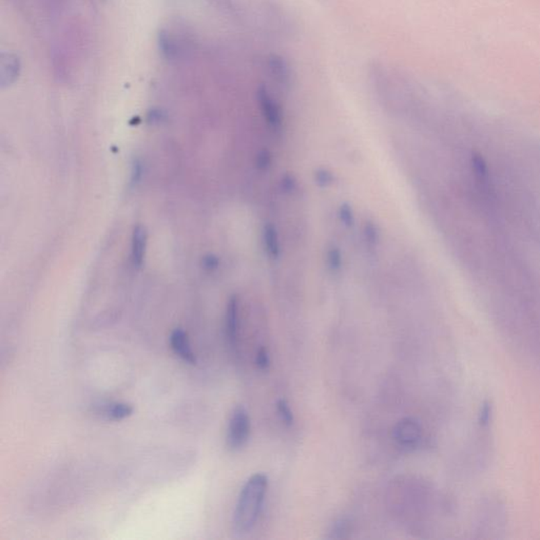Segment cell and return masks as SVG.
I'll use <instances>...</instances> for the list:
<instances>
[{
    "label": "cell",
    "instance_id": "1",
    "mask_svg": "<svg viewBox=\"0 0 540 540\" xmlns=\"http://www.w3.org/2000/svg\"><path fill=\"white\" fill-rule=\"evenodd\" d=\"M268 488V478L264 474L251 476L241 490L238 503L233 514V531L238 535H244L253 529Z\"/></svg>",
    "mask_w": 540,
    "mask_h": 540
},
{
    "label": "cell",
    "instance_id": "2",
    "mask_svg": "<svg viewBox=\"0 0 540 540\" xmlns=\"http://www.w3.org/2000/svg\"><path fill=\"white\" fill-rule=\"evenodd\" d=\"M251 429V417L246 408L242 405L235 406L227 427V447L232 451L242 449L248 441Z\"/></svg>",
    "mask_w": 540,
    "mask_h": 540
},
{
    "label": "cell",
    "instance_id": "3",
    "mask_svg": "<svg viewBox=\"0 0 540 540\" xmlns=\"http://www.w3.org/2000/svg\"><path fill=\"white\" fill-rule=\"evenodd\" d=\"M394 438L400 447L408 450L414 449L420 443L422 429L414 419H402L395 427Z\"/></svg>",
    "mask_w": 540,
    "mask_h": 540
},
{
    "label": "cell",
    "instance_id": "4",
    "mask_svg": "<svg viewBox=\"0 0 540 540\" xmlns=\"http://www.w3.org/2000/svg\"><path fill=\"white\" fill-rule=\"evenodd\" d=\"M257 98L260 109H261L262 114H263L267 124L271 128L279 129L282 125L281 110L270 93L267 84L264 83L259 88L257 92Z\"/></svg>",
    "mask_w": 540,
    "mask_h": 540
},
{
    "label": "cell",
    "instance_id": "5",
    "mask_svg": "<svg viewBox=\"0 0 540 540\" xmlns=\"http://www.w3.org/2000/svg\"><path fill=\"white\" fill-rule=\"evenodd\" d=\"M132 405L127 402H102L94 404L91 408V413L98 418L107 421H122L132 416Z\"/></svg>",
    "mask_w": 540,
    "mask_h": 540
},
{
    "label": "cell",
    "instance_id": "6",
    "mask_svg": "<svg viewBox=\"0 0 540 540\" xmlns=\"http://www.w3.org/2000/svg\"><path fill=\"white\" fill-rule=\"evenodd\" d=\"M171 349L173 353L185 363L194 365L196 364V354L192 351L191 344H190L189 337L187 333L183 328H175L171 333L169 338Z\"/></svg>",
    "mask_w": 540,
    "mask_h": 540
},
{
    "label": "cell",
    "instance_id": "7",
    "mask_svg": "<svg viewBox=\"0 0 540 540\" xmlns=\"http://www.w3.org/2000/svg\"><path fill=\"white\" fill-rule=\"evenodd\" d=\"M225 333L229 345L231 347H235L238 343L239 333V300L235 296H231L227 303Z\"/></svg>",
    "mask_w": 540,
    "mask_h": 540
},
{
    "label": "cell",
    "instance_id": "8",
    "mask_svg": "<svg viewBox=\"0 0 540 540\" xmlns=\"http://www.w3.org/2000/svg\"><path fill=\"white\" fill-rule=\"evenodd\" d=\"M132 261L134 266L141 267L144 262L147 248V232L143 226H136L132 235Z\"/></svg>",
    "mask_w": 540,
    "mask_h": 540
},
{
    "label": "cell",
    "instance_id": "9",
    "mask_svg": "<svg viewBox=\"0 0 540 540\" xmlns=\"http://www.w3.org/2000/svg\"><path fill=\"white\" fill-rule=\"evenodd\" d=\"M264 247L267 251L268 255L271 257H278L280 255L279 235L277 229L273 224H267L263 230Z\"/></svg>",
    "mask_w": 540,
    "mask_h": 540
},
{
    "label": "cell",
    "instance_id": "10",
    "mask_svg": "<svg viewBox=\"0 0 540 540\" xmlns=\"http://www.w3.org/2000/svg\"><path fill=\"white\" fill-rule=\"evenodd\" d=\"M351 530V523H349L347 519H339L331 527V532H329L331 533L329 537L333 538V539H344V538L349 537Z\"/></svg>",
    "mask_w": 540,
    "mask_h": 540
},
{
    "label": "cell",
    "instance_id": "11",
    "mask_svg": "<svg viewBox=\"0 0 540 540\" xmlns=\"http://www.w3.org/2000/svg\"><path fill=\"white\" fill-rule=\"evenodd\" d=\"M278 413H279L281 420L286 425H292L294 423V414L290 410L289 404L284 399H280L277 404Z\"/></svg>",
    "mask_w": 540,
    "mask_h": 540
},
{
    "label": "cell",
    "instance_id": "12",
    "mask_svg": "<svg viewBox=\"0 0 540 540\" xmlns=\"http://www.w3.org/2000/svg\"><path fill=\"white\" fill-rule=\"evenodd\" d=\"M327 261H328L329 267L333 271L340 269L342 266V255L340 251L338 248H331L327 255Z\"/></svg>",
    "mask_w": 540,
    "mask_h": 540
},
{
    "label": "cell",
    "instance_id": "13",
    "mask_svg": "<svg viewBox=\"0 0 540 540\" xmlns=\"http://www.w3.org/2000/svg\"><path fill=\"white\" fill-rule=\"evenodd\" d=\"M339 218L345 226H353L354 223H355V216H354L353 209L349 204L341 205L340 210H339Z\"/></svg>",
    "mask_w": 540,
    "mask_h": 540
},
{
    "label": "cell",
    "instance_id": "14",
    "mask_svg": "<svg viewBox=\"0 0 540 540\" xmlns=\"http://www.w3.org/2000/svg\"><path fill=\"white\" fill-rule=\"evenodd\" d=\"M333 177L329 171L318 170L316 173V183L318 184L320 187H328L333 184Z\"/></svg>",
    "mask_w": 540,
    "mask_h": 540
},
{
    "label": "cell",
    "instance_id": "15",
    "mask_svg": "<svg viewBox=\"0 0 540 540\" xmlns=\"http://www.w3.org/2000/svg\"><path fill=\"white\" fill-rule=\"evenodd\" d=\"M255 363H257V367L260 370H265L269 367L270 359L269 355H268L267 351L264 347L259 349L257 354V358H255Z\"/></svg>",
    "mask_w": 540,
    "mask_h": 540
},
{
    "label": "cell",
    "instance_id": "16",
    "mask_svg": "<svg viewBox=\"0 0 540 540\" xmlns=\"http://www.w3.org/2000/svg\"><path fill=\"white\" fill-rule=\"evenodd\" d=\"M271 165V155L267 151H262L257 157V167L260 170H267Z\"/></svg>",
    "mask_w": 540,
    "mask_h": 540
},
{
    "label": "cell",
    "instance_id": "17",
    "mask_svg": "<svg viewBox=\"0 0 540 540\" xmlns=\"http://www.w3.org/2000/svg\"><path fill=\"white\" fill-rule=\"evenodd\" d=\"M365 237L366 240L370 244H376L378 241V232L376 229L375 225L373 223H366L365 225Z\"/></svg>",
    "mask_w": 540,
    "mask_h": 540
},
{
    "label": "cell",
    "instance_id": "18",
    "mask_svg": "<svg viewBox=\"0 0 540 540\" xmlns=\"http://www.w3.org/2000/svg\"><path fill=\"white\" fill-rule=\"evenodd\" d=\"M282 187L285 189L286 192L294 191V188H296V181L292 177H285L282 181Z\"/></svg>",
    "mask_w": 540,
    "mask_h": 540
},
{
    "label": "cell",
    "instance_id": "19",
    "mask_svg": "<svg viewBox=\"0 0 540 540\" xmlns=\"http://www.w3.org/2000/svg\"><path fill=\"white\" fill-rule=\"evenodd\" d=\"M490 406L489 405H484V408H482V413H480V423H486L490 419Z\"/></svg>",
    "mask_w": 540,
    "mask_h": 540
}]
</instances>
